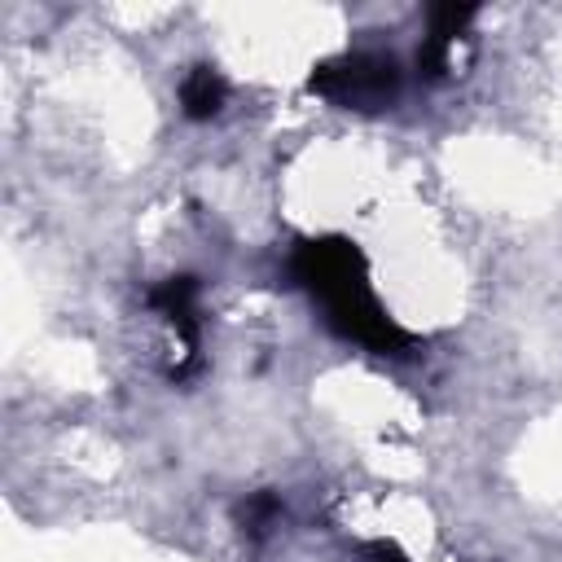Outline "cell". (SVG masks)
<instances>
[{
  "label": "cell",
  "instance_id": "cell-1",
  "mask_svg": "<svg viewBox=\"0 0 562 562\" xmlns=\"http://www.w3.org/2000/svg\"><path fill=\"white\" fill-rule=\"evenodd\" d=\"M312 88L338 97V101H351V105H373L382 97L395 92V61L391 57H347L338 66H325Z\"/></svg>",
  "mask_w": 562,
  "mask_h": 562
},
{
  "label": "cell",
  "instance_id": "cell-2",
  "mask_svg": "<svg viewBox=\"0 0 562 562\" xmlns=\"http://www.w3.org/2000/svg\"><path fill=\"white\" fill-rule=\"evenodd\" d=\"M180 101H184V114H193V119H211L220 105H224V83H220V75L215 70H193L189 79H184V88H180Z\"/></svg>",
  "mask_w": 562,
  "mask_h": 562
},
{
  "label": "cell",
  "instance_id": "cell-3",
  "mask_svg": "<svg viewBox=\"0 0 562 562\" xmlns=\"http://www.w3.org/2000/svg\"><path fill=\"white\" fill-rule=\"evenodd\" d=\"M391 562H400V558H391Z\"/></svg>",
  "mask_w": 562,
  "mask_h": 562
}]
</instances>
